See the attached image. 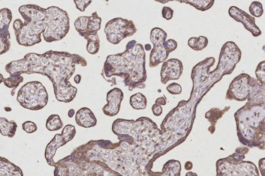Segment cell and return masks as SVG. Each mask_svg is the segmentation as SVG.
I'll return each mask as SVG.
<instances>
[{
  "mask_svg": "<svg viewBox=\"0 0 265 176\" xmlns=\"http://www.w3.org/2000/svg\"><path fill=\"white\" fill-rule=\"evenodd\" d=\"M76 65L86 67L87 61L76 54L50 50L43 54L28 53L23 59L7 64L5 69L10 76L37 74L47 77L53 84L56 99L68 103L77 93L76 88L69 81Z\"/></svg>",
  "mask_w": 265,
  "mask_h": 176,
  "instance_id": "1",
  "label": "cell"
},
{
  "mask_svg": "<svg viewBox=\"0 0 265 176\" xmlns=\"http://www.w3.org/2000/svg\"><path fill=\"white\" fill-rule=\"evenodd\" d=\"M19 12L23 18L13 23L16 41L19 45L31 47L41 42V35L47 43L61 41L70 30L68 13L58 7L44 9L35 4L24 5Z\"/></svg>",
  "mask_w": 265,
  "mask_h": 176,
  "instance_id": "2",
  "label": "cell"
},
{
  "mask_svg": "<svg viewBox=\"0 0 265 176\" xmlns=\"http://www.w3.org/2000/svg\"><path fill=\"white\" fill-rule=\"evenodd\" d=\"M101 75L111 86L118 78V82H123L130 91L136 88L144 89L147 76L143 45L133 40L127 43L124 52L108 55Z\"/></svg>",
  "mask_w": 265,
  "mask_h": 176,
  "instance_id": "3",
  "label": "cell"
},
{
  "mask_svg": "<svg viewBox=\"0 0 265 176\" xmlns=\"http://www.w3.org/2000/svg\"><path fill=\"white\" fill-rule=\"evenodd\" d=\"M265 90L247 99L234 116L239 140L250 148H265Z\"/></svg>",
  "mask_w": 265,
  "mask_h": 176,
  "instance_id": "4",
  "label": "cell"
},
{
  "mask_svg": "<svg viewBox=\"0 0 265 176\" xmlns=\"http://www.w3.org/2000/svg\"><path fill=\"white\" fill-rule=\"evenodd\" d=\"M248 151L247 147H239L234 154L218 160L216 162L215 176H260L254 163L244 161Z\"/></svg>",
  "mask_w": 265,
  "mask_h": 176,
  "instance_id": "5",
  "label": "cell"
},
{
  "mask_svg": "<svg viewBox=\"0 0 265 176\" xmlns=\"http://www.w3.org/2000/svg\"><path fill=\"white\" fill-rule=\"evenodd\" d=\"M264 90H265V85H262L258 80L250 75L243 73L230 83L226 99L244 101Z\"/></svg>",
  "mask_w": 265,
  "mask_h": 176,
  "instance_id": "6",
  "label": "cell"
},
{
  "mask_svg": "<svg viewBox=\"0 0 265 176\" xmlns=\"http://www.w3.org/2000/svg\"><path fill=\"white\" fill-rule=\"evenodd\" d=\"M17 100L23 108L37 111L44 108L48 102V94L45 86L38 81L23 85L18 94Z\"/></svg>",
  "mask_w": 265,
  "mask_h": 176,
  "instance_id": "7",
  "label": "cell"
},
{
  "mask_svg": "<svg viewBox=\"0 0 265 176\" xmlns=\"http://www.w3.org/2000/svg\"><path fill=\"white\" fill-rule=\"evenodd\" d=\"M136 32L137 29L133 21L123 18L110 20L104 29L107 41L114 45L119 44L124 39L132 36Z\"/></svg>",
  "mask_w": 265,
  "mask_h": 176,
  "instance_id": "8",
  "label": "cell"
},
{
  "mask_svg": "<svg viewBox=\"0 0 265 176\" xmlns=\"http://www.w3.org/2000/svg\"><path fill=\"white\" fill-rule=\"evenodd\" d=\"M167 34L159 28L152 29L150 33V41L154 45L150 55L149 66L154 68L164 62L168 58V54L164 47Z\"/></svg>",
  "mask_w": 265,
  "mask_h": 176,
  "instance_id": "9",
  "label": "cell"
},
{
  "mask_svg": "<svg viewBox=\"0 0 265 176\" xmlns=\"http://www.w3.org/2000/svg\"><path fill=\"white\" fill-rule=\"evenodd\" d=\"M76 130L74 126L69 125L64 128L61 134H56L54 138L48 144L45 153V157L48 164L54 166L55 162L53 157L57 149L65 145L74 137Z\"/></svg>",
  "mask_w": 265,
  "mask_h": 176,
  "instance_id": "10",
  "label": "cell"
},
{
  "mask_svg": "<svg viewBox=\"0 0 265 176\" xmlns=\"http://www.w3.org/2000/svg\"><path fill=\"white\" fill-rule=\"evenodd\" d=\"M102 19L95 12L90 16H80L74 22L76 30L85 39L98 34L101 27Z\"/></svg>",
  "mask_w": 265,
  "mask_h": 176,
  "instance_id": "11",
  "label": "cell"
},
{
  "mask_svg": "<svg viewBox=\"0 0 265 176\" xmlns=\"http://www.w3.org/2000/svg\"><path fill=\"white\" fill-rule=\"evenodd\" d=\"M229 14L232 19L242 23L245 29L250 32L253 36L258 37L262 34V32L256 26L255 19L252 16L236 6L230 7Z\"/></svg>",
  "mask_w": 265,
  "mask_h": 176,
  "instance_id": "12",
  "label": "cell"
},
{
  "mask_svg": "<svg viewBox=\"0 0 265 176\" xmlns=\"http://www.w3.org/2000/svg\"><path fill=\"white\" fill-rule=\"evenodd\" d=\"M183 70V64L177 59H171L163 62L160 70V81L166 84L171 80L179 79Z\"/></svg>",
  "mask_w": 265,
  "mask_h": 176,
  "instance_id": "13",
  "label": "cell"
},
{
  "mask_svg": "<svg viewBox=\"0 0 265 176\" xmlns=\"http://www.w3.org/2000/svg\"><path fill=\"white\" fill-rule=\"evenodd\" d=\"M123 99L124 93L119 88L115 87L109 91L107 94V103L102 109L104 114L110 117L117 115Z\"/></svg>",
  "mask_w": 265,
  "mask_h": 176,
  "instance_id": "14",
  "label": "cell"
},
{
  "mask_svg": "<svg viewBox=\"0 0 265 176\" xmlns=\"http://www.w3.org/2000/svg\"><path fill=\"white\" fill-rule=\"evenodd\" d=\"M75 120L78 125L86 128L94 127L97 124V119L93 112L87 108H83L77 112Z\"/></svg>",
  "mask_w": 265,
  "mask_h": 176,
  "instance_id": "15",
  "label": "cell"
},
{
  "mask_svg": "<svg viewBox=\"0 0 265 176\" xmlns=\"http://www.w3.org/2000/svg\"><path fill=\"white\" fill-rule=\"evenodd\" d=\"M0 176H23L20 168L0 156Z\"/></svg>",
  "mask_w": 265,
  "mask_h": 176,
  "instance_id": "16",
  "label": "cell"
},
{
  "mask_svg": "<svg viewBox=\"0 0 265 176\" xmlns=\"http://www.w3.org/2000/svg\"><path fill=\"white\" fill-rule=\"evenodd\" d=\"M230 107H226L223 110L218 108H212L207 112L205 117L210 122L211 126L209 128L208 130L212 134H213L215 129V125L219 119L222 117L223 115L230 109Z\"/></svg>",
  "mask_w": 265,
  "mask_h": 176,
  "instance_id": "17",
  "label": "cell"
},
{
  "mask_svg": "<svg viewBox=\"0 0 265 176\" xmlns=\"http://www.w3.org/2000/svg\"><path fill=\"white\" fill-rule=\"evenodd\" d=\"M18 124L14 121H9L5 117H0V134L12 138L17 131Z\"/></svg>",
  "mask_w": 265,
  "mask_h": 176,
  "instance_id": "18",
  "label": "cell"
},
{
  "mask_svg": "<svg viewBox=\"0 0 265 176\" xmlns=\"http://www.w3.org/2000/svg\"><path fill=\"white\" fill-rule=\"evenodd\" d=\"M12 18V13L10 9L3 8L0 10V33L5 35H11L9 29Z\"/></svg>",
  "mask_w": 265,
  "mask_h": 176,
  "instance_id": "19",
  "label": "cell"
},
{
  "mask_svg": "<svg viewBox=\"0 0 265 176\" xmlns=\"http://www.w3.org/2000/svg\"><path fill=\"white\" fill-rule=\"evenodd\" d=\"M178 1L189 4L202 12L210 9L214 3V0H182Z\"/></svg>",
  "mask_w": 265,
  "mask_h": 176,
  "instance_id": "20",
  "label": "cell"
},
{
  "mask_svg": "<svg viewBox=\"0 0 265 176\" xmlns=\"http://www.w3.org/2000/svg\"><path fill=\"white\" fill-rule=\"evenodd\" d=\"M130 103L134 109L144 110L147 107V100L143 94L138 93L131 96Z\"/></svg>",
  "mask_w": 265,
  "mask_h": 176,
  "instance_id": "21",
  "label": "cell"
},
{
  "mask_svg": "<svg viewBox=\"0 0 265 176\" xmlns=\"http://www.w3.org/2000/svg\"><path fill=\"white\" fill-rule=\"evenodd\" d=\"M208 44V38L203 36H200L199 37H191L188 41L189 46L191 49L196 51L203 50Z\"/></svg>",
  "mask_w": 265,
  "mask_h": 176,
  "instance_id": "22",
  "label": "cell"
},
{
  "mask_svg": "<svg viewBox=\"0 0 265 176\" xmlns=\"http://www.w3.org/2000/svg\"><path fill=\"white\" fill-rule=\"evenodd\" d=\"M85 39L87 41V51L92 55L98 53L100 48V41L98 34L88 37Z\"/></svg>",
  "mask_w": 265,
  "mask_h": 176,
  "instance_id": "23",
  "label": "cell"
},
{
  "mask_svg": "<svg viewBox=\"0 0 265 176\" xmlns=\"http://www.w3.org/2000/svg\"><path fill=\"white\" fill-rule=\"evenodd\" d=\"M63 123L60 117L57 114H53L48 118L46 127L51 131H57L61 129Z\"/></svg>",
  "mask_w": 265,
  "mask_h": 176,
  "instance_id": "24",
  "label": "cell"
},
{
  "mask_svg": "<svg viewBox=\"0 0 265 176\" xmlns=\"http://www.w3.org/2000/svg\"><path fill=\"white\" fill-rule=\"evenodd\" d=\"M23 81V78L21 75H16L8 78H4L3 83L6 86L13 89L11 91V95L14 96L16 89Z\"/></svg>",
  "mask_w": 265,
  "mask_h": 176,
  "instance_id": "25",
  "label": "cell"
},
{
  "mask_svg": "<svg viewBox=\"0 0 265 176\" xmlns=\"http://www.w3.org/2000/svg\"><path fill=\"white\" fill-rule=\"evenodd\" d=\"M11 35L0 33V55L9 51L11 47Z\"/></svg>",
  "mask_w": 265,
  "mask_h": 176,
  "instance_id": "26",
  "label": "cell"
},
{
  "mask_svg": "<svg viewBox=\"0 0 265 176\" xmlns=\"http://www.w3.org/2000/svg\"><path fill=\"white\" fill-rule=\"evenodd\" d=\"M250 14L255 17H261L264 13L263 5L258 1L253 2L249 7Z\"/></svg>",
  "mask_w": 265,
  "mask_h": 176,
  "instance_id": "27",
  "label": "cell"
},
{
  "mask_svg": "<svg viewBox=\"0 0 265 176\" xmlns=\"http://www.w3.org/2000/svg\"><path fill=\"white\" fill-rule=\"evenodd\" d=\"M257 80L263 85H265V61L260 63L255 70Z\"/></svg>",
  "mask_w": 265,
  "mask_h": 176,
  "instance_id": "28",
  "label": "cell"
},
{
  "mask_svg": "<svg viewBox=\"0 0 265 176\" xmlns=\"http://www.w3.org/2000/svg\"><path fill=\"white\" fill-rule=\"evenodd\" d=\"M22 127L23 130L29 134L34 133L37 130L36 124L31 121L25 122L22 124Z\"/></svg>",
  "mask_w": 265,
  "mask_h": 176,
  "instance_id": "29",
  "label": "cell"
},
{
  "mask_svg": "<svg viewBox=\"0 0 265 176\" xmlns=\"http://www.w3.org/2000/svg\"><path fill=\"white\" fill-rule=\"evenodd\" d=\"M178 43L175 40L171 39L166 41L164 44V48L166 52L170 54L177 48Z\"/></svg>",
  "mask_w": 265,
  "mask_h": 176,
  "instance_id": "30",
  "label": "cell"
},
{
  "mask_svg": "<svg viewBox=\"0 0 265 176\" xmlns=\"http://www.w3.org/2000/svg\"><path fill=\"white\" fill-rule=\"evenodd\" d=\"M167 91L172 95H179L182 92V87L178 83H173L166 87Z\"/></svg>",
  "mask_w": 265,
  "mask_h": 176,
  "instance_id": "31",
  "label": "cell"
},
{
  "mask_svg": "<svg viewBox=\"0 0 265 176\" xmlns=\"http://www.w3.org/2000/svg\"><path fill=\"white\" fill-rule=\"evenodd\" d=\"M75 4L76 8L80 12H84L86 8L92 2L90 0H75Z\"/></svg>",
  "mask_w": 265,
  "mask_h": 176,
  "instance_id": "32",
  "label": "cell"
},
{
  "mask_svg": "<svg viewBox=\"0 0 265 176\" xmlns=\"http://www.w3.org/2000/svg\"><path fill=\"white\" fill-rule=\"evenodd\" d=\"M162 13L163 17L167 20H169L173 17L174 11L170 7L164 6Z\"/></svg>",
  "mask_w": 265,
  "mask_h": 176,
  "instance_id": "33",
  "label": "cell"
},
{
  "mask_svg": "<svg viewBox=\"0 0 265 176\" xmlns=\"http://www.w3.org/2000/svg\"><path fill=\"white\" fill-rule=\"evenodd\" d=\"M152 111L154 114L156 116L161 115L163 113V108L161 106L155 103L152 107Z\"/></svg>",
  "mask_w": 265,
  "mask_h": 176,
  "instance_id": "34",
  "label": "cell"
},
{
  "mask_svg": "<svg viewBox=\"0 0 265 176\" xmlns=\"http://www.w3.org/2000/svg\"><path fill=\"white\" fill-rule=\"evenodd\" d=\"M259 169L262 176H265V158H263L260 160Z\"/></svg>",
  "mask_w": 265,
  "mask_h": 176,
  "instance_id": "35",
  "label": "cell"
},
{
  "mask_svg": "<svg viewBox=\"0 0 265 176\" xmlns=\"http://www.w3.org/2000/svg\"><path fill=\"white\" fill-rule=\"evenodd\" d=\"M156 103L159 106H165L166 104V100L163 97H160L156 100Z\"/></svg>",
  "mask_w": 265,
  "mask_h": 176,
  "instance_id": "36",
  "label": "cell"
},
{
  "mask_svg": "<svg viewBox=\"0 0 265 176\" xmlns=\"http://www.w3.org/2000/svg\"><path fill=\"white\" fill-rule=\"evenodd\" d=\"M193 166V163L191 161H187L185 165H184V168H185V169L187 171H190L192 169Z\"/></svg>",
  "mask_w": 265,
  "mask_h": 176,
  "instance_id": "37",
  "label": "cell"
},
{
  "mask_svg": "<svg viewBox=\"0 0 265 176\" xmlns=\"http://www.w3.org/2000/svg\"><path fill=\"white\" fill-rule=\"evenodd\" d=\"M82 76L80 75H77L74 78V81L76 84H79L81 81Z\"/></svg>",
  "mask_w": 265,
  "mask_h": 176,
  "instance_id": "38",
  "label": "cell"
},
{
  "mask_svg": "<svg viewBox=\"0 0 265 176\" xmlns=\"http://www.w3.org/2000/svg\"><path fill=\"white\" fill-rule=\"evenodd\" d=\"M75 110L74 109L70 110V111H69V113H68L69 117H70V118L73 117V116L75 114Z\"/></svg>",
  "mask_w": 265,
  "mask_h": 176,
  "instance_id": "39",
  "label": "cell"
},
{
  "mask_svg": "<svg viewBox=\"0 0 265 176\" xmlns=\"http://www.w3.org/2000/svg\"><path fill=\"white\" fill-rule=\"evenodd\" d=\"M186 176H198L195 173H194L192 172H189L186 174Z\"/></svg>",
  "mask_w": 265,
  "mask_h": 176,
  "instance_id": "40",
  "label": "cell"
},
{
  "mask_svg": "<svg viewBox=\"0 0 265 176\" xmlns=\"http://www.w3.org/2000/svg\"><path fill=\"white\" fill-rule=\"evenodd\" d=\"M144 49L148 51H150L151 50V46L149 44H146L145 46H144Z\"/></svg>",
  "mask_w": 265,
  "mask_h": 176,
  "instance_id": "41",
  "label": "cell"
},
{
  "mask_svg": "<svg viewBox=\"0 0 265 176\" xmlns=\"http://www.w3.org/2000/svg\"><path fill=\"white\" fill-rule=\"evenodd\" d=\"M4 80V78L2 76V75L0 73V84H1L2 82H3Z\"/></svg>",
  "mask_w": 265,
  "mask_h": 176,
  "instance_id": "42",
  "label": "cell"
}]
</instances>
